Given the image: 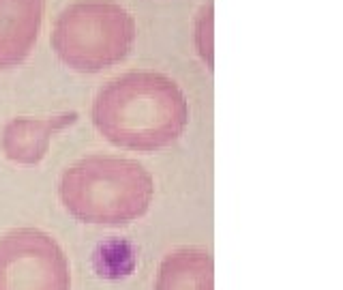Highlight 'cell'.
I'll return each mask as SVG.
<instances>
[{
    "label": "cell",
    "mask_w": 343,
    "mask_h": 290,
    "mask_svg": "<svg viewBox=\"0 0 343 290\" xmlns=\"http://www.w3.org/2000/svg\"><path fill=\"white\" fill-rule=\"evenodd\" d=\"M93 123L114 147L152 153L170 147L185 133L189 101L167 75L129 71L110 80L97 93Z\"/></svg>",
    "instance_id": "obj_1"
},
{
    "label": "cell",
    "mask_w": 343,
    "mask_h": 290,
    "mask_svg": "<svg viewBox=\"0 0 343 290\" xmlns=\"http://www.w3.org/2000/svg\"><path fill=\"white\" fill-rule=\"evenodd\" d=\"M58 196L67 213L78 221L123 226L148 213L155 198V181L135 159L95 153L63 172Z\"/></svg>",
    "instance_id": "obj_2"
},
{
    "label": "cell",
    "mask_w": 343,
    "mask_h": 290,
    "mask_svg": "<svg viewBox=\"0 0 343 290\" xmlns=\"http://www.w3.org/2000/svg\"><path fill=\"white\" fill-rule=\"evenodd\" d=\"M135 20L114 0H78L60 11L52 48L67 67L99 73L123 60L133 48Z\"/></svg>",
    "instance_id": "obj_3"
},
{
    "label": "cell",
    "mask_w": 343,
    "mask_h": 290,
    "mask_svg": "<svg viewBox=\"0 0 343 290\" xmlns=\"http://www.w3.org/2000/svg\"><path fill=\"white\" fill-rule=\"evenodd\" d=\"M0 290H71L63 247L39 228H15L0 236Z\"/></svg>",
    "instance_id": "obj_4"
},
{
    "label": "cell",
    "mask_w": 343,
    "mask_h": 290,
    "mask_svg": "<svg viewBox=\"0 0 343 290\" xmlns=\"http://www.w3.org/2000/svg\"><path fill=\"white\" fill-rule=\"evenodd\" d=\"M45 0H0V69L24 63L43 22Z\"/></svg>",
    "instance_id": "obj_5"
},
{
    "label": "cell",
    "mask_w": 343,
    "mask_h": 290,
    "mask_svg": "<svg viewBox=\"0 0 343 290\" xmlns=\"http://www.w3.org/2000/svg\"><path fill=\"white\" fill-rule=\"evenodd\" d=\"M78 120V112H65L58 116H18L11 118L3 129L0 147L7 159L20 166H35L45 157L52 138L65 127Z\"/></svg>",
    "instance_id": "obj_6"
},
{
    "label": "cell",
    "mask_w": 343,
    "mask_h": 290,
    "mask_svg": "<svg viewBox=\"0 0 343 290\" xmlns=\"http://www.w3.org/2000/svg\"><path fill=\"white\" fill-rule=\"evenodd\" d=\"M155 290H215L212 256L200 247H182L163 258Z\"/></svg>",
    "instance_id": "obj_7"
},
{
    "label": "cell",
    "mask_w": 343,
    "mask_h": 290,
    "mask_svg": "<svg viewBox=\"0 0 343 290\" xmlns=\"http://www.w3.org/2000/svg\"><path fill=\"white\" fill-rule=\"evenodd\" d=\"M195 43L200 56L212 69V3L202 7L200 11V18L195 24Z\"/></svg>",
    "instance_id": "obj_8"
}]
</instances>
